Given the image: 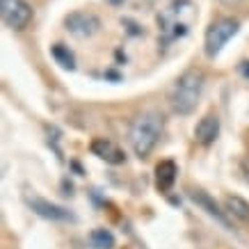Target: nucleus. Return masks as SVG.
<instances>
[{"mask_svg":"<svg viewBox=\"0 0 249 249\" xmlns=\"http://www.w3.org/2000/svg\"><path fill=\"white\" fill-rule=\"evenodd\" d=\"M160 44L169 46L176 39H183L190 32L192 23L196 21V7L192 0H174L158 14Z\"/></svg>","mask_w":249,"mask_h":249,"instance_id":"obj_1","label":"nucleus"},{"mask_svg":"<svg viewBox=\"0 0 249 249\" xmlns=\"http://www.w3.org/2000/svg\"><path fill=\"white\" fill-rule=\"evenodd\" d=\"M165 130V117L158 110H144L133 119L128 128V144L137 158H146L156 149Z\"/></svg>","mask_w":249,"mask_h":249,"instance_id":"obj_2","label":"nucleus"},{"mask_svg":"<svg viewBox=\"0 0 249 249\" xmlns=\"http://www.w3.org/2000/svg\"><path fill=\"white\" fill-rule=\"evenodd\" d=\"M204 71H199V69H188L176 78V83L172 85L169 96H167L169 107L174 112L183 114V117L195 112L196 103L201 98V91H204Z\"/></svg>","mask_w":249,"mask_h":249,"instance_id":"obj_3","label":"nucleus"},{"mask_svg":"<svg viewBox=\"0 0 249 249\" xmlns=\"http://www.w3.org/2000/svg\"><path fill=\"white\" fill-rule=\"evenodd\" d=\"M240 30V21L238 18H231V16H224V18H217L215 23H211V28L206 30L204 37V53L208 60H215L222 48L229 44V39L235 37Z\"/></svg>","mask_w":249,"mask_h":249,"instance_id":"obj_4","label":"nucleus"},{"mask_svg":"<svg viewBox=\"0 0 249 249\" xmlns=\"http://www.w3.org/2000/svg\"><path fill=\"white\" fill-rule=\"evenodd\" d=\"M0 14H2V23L12 28V30H25L30 25L32 12L30 2L25 0H0Z\"/></svg>","mask_w":249,"mask_h":249,"instance_id":"obj_5","label":"nucleus"},{"mask_svg":"<svg viewBox=\"0 0 249 249\" xmlns=\"http://www.w3.org/2000/svg\"><path fill=\"white\" fill-rule=\"evenodd\" d=\"M64 25L67 30L78 39H87L94 37L98 30H101V18L91 12H71V14L64 18Z\"/></svg>","mask_w":249,"mask_h":249,"instance_id":"obj_6","label":"nucleus"},{"mask_svg":"<svg viewBox=\"0 0 249 249\" xmlns=\"http://www.w3.org/2000/svg\"><path fill=\"white\" fill-rule=\"evenodd\" d=\"M25 204L30 206L39 217L51 219V222H69L71 219V213L64 211L62 206L51 204V201H46V199H41L37 195H30V192H25Z\"/></svg>","mask_w":249,"mask_h":249,"instance_id":"obj_7","label":"nucleus"},{"mask_svg":"<svg viewBox=\"0 0 249 249\" xmlns=\"http://www.w3.org/2000/svg\"><path fill=\"white\" fill-rule=\"evenodd\" d=\"M89 151L96 156V158L106 160L107 165H121L124 162V151H121L119 146L112 142V140H107V137H96L94 142L89 144Z\"/></svg>","mask_w":249,"mask_h":249,"instance_id":"obj_8","label":"nucleus"},{"mask_svg":"<svg viewBox=\"0 0 249 249\" xmlns=\"http://www.w3.org/2000/svg\"><path fill=\"white\" fill-rule=\"evenodd\" d=\"M219 135V117L217 114H204L201 119L196 121V126H195V140L201 146H211L215 140H217Z\"/></svg>","mask_w":249,"mask_h":249,"instance_id":"obj_9","label":"nucleus"},{"mask_svg":"<svg viewBox=\"0 0 249 249\" xmlns=\"http://www.w3.org/2000/svg\"><path fill=\"white\" fill-rule=\"evenodd\" d=\"M190 199H192V201H195L199 208H204V211L208 213L211 217L217 219V222H219V224H222L224 229H231V224H229V219H227L229 213H227V211H219V206L213 201L211 196L206 195L204 190H192V192H190Z\"/></svg>","mask_w":249,"mask_h":249,"instance_id":"obj_10","label":"nucleus"},{"mask_svg":"<svg viewBox=\"0 0 249 249\" xmlns=\"http://www.w3.org/2000/svg\"><path fill=\"white\" fill-rule=\"evenodd\" d=\"M176 174H178V169L174 165V160H162V162H158V167H156V188H158L160 192H169L174 181H176Z\"/></svg>","mask_w":249,"mask_h":249,"instance_id":"obj_11","label":"nucleus"},{"mask_svg":"<svg viewBox=\"0 0 249 249\" xmlns=\"http://www.w3.org/2000/svg\"><path fill=\"white\" fill-rule=\"evenodd\" d=\"M224 211H227L231 217L240 219V222H249V204L242 196L229 195L227 199H224Z\"/></svg>","mask_w":249,"mask_h":249,"instance_id":"obj_12","label":"nucleus"},{"mask_svg":"<svg viewBox=\"0 0 249 249\" xmlns=\"http://www.w3.org/2000/svg\"><path fill=\"white\" fill-rule=\"evenodd\" d=\"M89 242H91V247H96V249H112L114 247L112 233L106 231V229H94L89 233Z\"/></svg>","mask_w":249,"mask_h":249,"instance_id":"obj_13","label":"nucleus"},{"mask_svg":"<svg viewBox=\"0 0 249 249\" xmlns=\"http://www.w3.org/2000/svg\"><path fill=\"white\" fill-rule=\"evenodd\" d=\"M51 53H53L55 62H57V64H62L64 69H76V57H73V53L69 51L67 46L55 44L53 48H51Z\"/></svg>","mask_w":249,"mask_h":249,"instance_id":"obj_14","label":"nucleus"},{"mask_svg":"<svg viewBox=\"0 0 249 249\" xmlns=\"http://www.w3.org/2000/svg\"><path fill=\"white\" fill-rule=\"evenodd\" d=\"M240 174H242V178L249 183V156H247V158H242V162H240Z\"/></svg>","mask_w":249,"mask_h":249,"instance_id":"obj_15","label":"nucleus"},{"mask_svg":"<svg viewBox=\"0 0 249 249\" xmlns=\"http://www.w3.org/2000/svg\"><path fill=\"white\" fill-rule=\"evenodd\" d=\"M240 73L245 78H249V62H240Z\"/></svg>","mask_w":249,"mask_h":249,"instance_id":"obj_16","label":"nucleus"}]
</instances>
